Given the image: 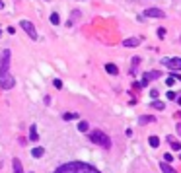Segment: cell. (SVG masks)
<instances>
[{
    "label": "cell",
    "instance_id": "14",
    "mask_svg": "<svg viewBox=\"0 0 181 173\" xmlns=\"http://www.w3.org/2000/svg\"><path fill=\"white\" fill-rule=\"evenodd\" d=\"M148 144H150L152 148H158V146H160V138H158V136H150V138H148Z\"/></svg>",
    "mask_w": 181,
    "mask_h": 173
},
{
    "label": "cell",
    "instance_id": "25",
    "mask_svg": "<svg viewBox=\"0 0 181 173\" xmlns=\"http://www.w3.org/2000/svg\"><path fill=\"white\" fill-rule=\"evenodd\" d=\"M150 97L156 99V97H158V90H150Z\"/></svg>",
    "mask_w": 181,
    "mask_h": 173
},
{
    "label": "cell",
    "instance_id": "12",
    "mask_svg": "<svg viewBox=\"0 0 181 173\" xmlns=\"http://www.w3.org/2000/svg\"><path fill=\"white\" fill-rule=\"evenodd\" d=\"M105 70H107L109 74H113V76H115V74H119V68H117L115 64H111V62H109V64H105Z\"/></svg>",
    "mask_w": 181,
    "mask_h": 173
},
{
    "label": "cell",
    "instance_id": "29",
    "mask_svg": "<svg viewBox=\"0 0 181 173\" xmlns=\"http://www.w3.org/2000/svg\"><path fill=\"white\" fill-rule=\"evenodd\" d=\"M177 103H179V107H181V96H179V97H177Z\"/></svg>",
    "mask_w": 181,
    "mask_h": 173
},
{
    "label": "cell",
    "instance_id": "10",
    "mask_svg": "<svg viewBox=\"0 0 181 173\" xmlns=\"http://www.w3.org/2000/svg\"><path fill=\"white\" fill-rule=\"evenodd\" d=\"M12 165H14V173H24V167H22V161H20L18 158H14V161H12Z\"/></svg>",
    "mask_w": 181,
    "mask_h": 173
},
{
    "label": "cell",
    "instance_id": "6",
    "mask_svg": "<svg viewBox=\"0 0 181 173\" xmlns=\"http://www.w3.org/2000/svg\"><path fill=\"white\" fill-rule=\"evenodd\" d=\"M14 78L12 76H4V78H0V88H2V90H10V88H14Z\"/></svg>",
    "mask_w": 181,
    "mask_h": 173
},
{
    "label": "cell",
    "instance_id": "16",
    "mask_svg": "<svg viewBox=\"0 0 181 173\" xmlns=\"http://www.w3.org/2000/svg\"><path fill=\"white\" fill-rule=\"evenodd\" d=\"M78 130H80V132H88V123H86V121H80V123H78Z\"/></svg>",
    "mask_w": 181,
    "mask_h": 173
},
{
    "label": "cell",
    "instance_id": "3",
    "mask_svg": "<svg viewBox=\"0 0 181 173\" xmlns=\"http://www.w3.org/2000/svg\"><path fill=\"white\" fill-rule=\"evenodd\" d=\"M8 68H10V51L6 49L2 53V60H0V78L8 76Z\"/></svg>",
    "mask_w": 181,
    "mask_h": 173
},
{
    "label": "cell",
    "instance_id": "28",
    "mask_svg": "<svg viewBox=\"0 0 181 173\" xmlns=\"http://www.w3.org/2000/svg\"><path fill=\"white\" fill-rule=\"evenodd\" d=\"M177 134L181 136V123H177Z\"/></svg>",
    "mask_w": 181,
    "mask_h": 173
},
{
    "label": "cell",
    "instance_id": "22",
    "mask_svg": "<svg viewBox=\"0 0 181 173\" xmlns=\"http://www.w3.org/2000/svg\"><path fill=\"white\" fill-rule=\"evenodd\" d=\"M172 148L177 152V150H181V144H179V142H175V140H172Z\"/></svg>",
    "mask_w": 181,
    "mask_h": 173
},
{
    "label": "cell",
    "instance_id": "9",
    "mask_svg": "<svg viewBox=\"0 0 181 173\" xmlns=\"http://www.w3.org/2000/svg\"><path fill=\"white\" fill-rule=\"evenodd\" d=\"M29 140H33V142L39 140V134H37V127H35V124H31V127H29Z\"/></svg>",
    "mask_w": 181,
    "mask_h": 173
},
{
    "label": "cell",
    "instance_id": "19",
    "mask_svg": "<svg viewBox=\"0 0 181 173\" xmlns=\"http://www.w3.org/2000/svg\"><path fill=\"white\" fill-rule=\"evenodd\" d=\"M58 22H61L58 14H57V12H55V14H51V23H53V25H58Z\"/></svg>",
    "mask_w": 181,
    "mask_h": 173
},
{
    "label": "cell",
    "instance_id": "20",
    "mask_svg": "<svg viewBox=\"0 0 181 173\" xmlns=\"http://www.w3.org/2000/svg\"><path fill=\"white\" fill-rule=\"evenodd\" d=\"M78 117V115L76 113H65V115H62V119H65V121H70V119H76Z\"/></svg>",
    "mask_w": 181,
    "mask_h": 173
},
{
    "label": "cell",
    "instance_id": "23",
    "mask_svg": "<svg viewBox=\"0 0 181 173\" xmlns=\"http://www.w3.org/2000/svg\"><path fill=\"white\" fill-rule=\"evenodd\" d=\"M53 86H55L57 90H61V88H62V82H61V80H53Z\"/></svg>",
    "mask_w": 181,
    "mask_h": 173
},
{
    "label": "cell",
    "instance_id": "15",
    "mask_svg": "<svg viewBox=\"0 0 181 173\" xmlns=\"http://www.w3.org/2000/svg\"><path fill=\"white\" fill-rule=\"evenodd\" d=\"M150 107H154V109H158V111H162V109H164V107H166V105H164V103H162V101H158V99H154V101L150 103Z\"/></svg>",
    "mask_w": 181,
    "mask_h": 173
},
{
    "label": "cell",
    "instance_id": "1",
    "mask_svg": "<svg viewBox=\"0 0 181 173\" xmlns=\"http://www.w3.org/2000/svg\"><path fill=\"white\" fill-rule=\"evenodd\" d=\"M55 173H99V171L92 165L84 164V161H72V164L61 165Z\"/></svg>",
    "mask_w": 181,
    "mask_h": 173
},
{
    "label": "cell",
    "instance_id": "30",
    "mask_svg": "<svg viewBox=\"0 0 181 173\" xmlns=\"http://www.w3.org/2000/svg\"><path fill=\"white\" fill-rule=\"evenodd\" d=\"M0 60H2V56H0Z\"/></svg>",
    "mask_w": 181,
    "mask_h": 173
},
{
    "label": "cell",
    "instance_id": "21",
    "mask_svg": "<svg viewBox=\"0 0 181 173\" xmlns=\"http://www.w3.org/2000/svg\"><path fill=\"white\" fill-rule=\"evenodd\" d=\"M158 37H160V39L166 37V27H158Z\"/></svg>",
    "mask_w": 181,
    "mask_h": 173
},
{
    "label": "cell",
    "instance_id": "24",
    "mask_svg": "<svg viewBox=\"0 0 181 173\" xmlns=\"http://www.w3.org/2000/svg\"><path fill=\"white\" fill-rule=\"evenodd\" d=\"M138 62H140V59H132V72H135V68L138 66Z\"/></svg>",
    "mask_w": 181,
    "mask_h": 173
},
{
    "label": "cell",
    "instance_id": "8",
    "mask_svg": "<svg viewBox=\"0 0 181 173\" xmlns=\"http://www.w3.org/2000/svg\"><path fill=\"white\" fill-rule=\"evenodd\" d=\"M138 43H140V39H138V37H131V39H125L123 41L125 47H138Z\"/></svg>",
    "mask_w": 181,
    "mask_h": 173
},
{
    "label": "cell",
    "instance_id": "4",
    "mask_svg": "<svg viewBox=\"0 0 181 173\" xmlns=\"http://www.w3.org/2000/svg\"><path fill=\"white\" fill-rule=\"evenodd\" d=\"M20 25H22V27L28 31V35H29L31 39H37V37H39V35H37V31H35V25L31 23L29 20H22V22H20Z\"/></svg>",
    "mask_w": 181,
    "mask_h": 173
},
{
    "label": "cell",
    "instance_id": "18",
    "mask_svg": "<svg viewBox=\"0 0 181 173\" xmlns=\"http://www.w3.org/2000/svg\"><path fill=\"white\" fill-rule=\"evenodd\" d=\"M148 78H150V80H156V78H160V76H162V74H160V72L158 70H152V72H148V74H146Z\"/></svg>",
    "mask_w": 181,
    "mask_h": 173
},
{
    "label": "cell",
    "instance_id": "13",
    "mask_svg": "<svg viewBox=\"0 0 181 173\" xmlns=\"http://www.w3.org/2000/svg\"><path fill=\"white\" fill-rule=\"evenodd\" d=\"M160 167H162V171H164V173H177V171H175V169H173V167L169 165V164H166V161H164V164L160 165Z\"/></svg>",
    "mask_w": 181,
    "mask_h": 173
},
{
    "label": "cell",
    "instance_id": "17",
    "mask_svg": "<svg viewBox=\"0 0 181 173\" xmlns=\"http://www.w3.org/2000/svg\"><path fill=\"white\" fill-rule=\"evenodd\" d=\"M43 154H45V150H43V148H35L33 152H31V156H33V158H41Z\"/></svg>",
    "mask_w": 181,
    "mask_h": 173
},
{
    "label": "cell",
    "instance_id": "11",
    "mask_svg": "<svg viewBox=\"0 0 181 173\" xmlns=\"http://www.w3.org/2000/svg\"><path fill=\"white\" fill-rule=\"evenodd\" d=\"M138 123H140V124H148V123H156V119H154V117H148V115H142V117L138 119Z\"/></svg>",
    "mask_w": 181,
    "mask_h": 173
},
{
    "label": "cell",
    "instance_id": "26",
    "mask_svg": "<svg viewBox=\"0 0 181 173\" xmlns=\"http://www.w3.org/2000/svg\"><path fill=\"white\" fill-rule=\"evenodd\" d=\"M166 84H168V86H173V84H175V78H168Z\"/></svg>",
    "mask_w": 181,
    "mask_h": 173
},
{
    "label": "cell",
    "instance_id": "31",
    "mask_svg": "<svg viewBox=\"0 0 181 173\" xmlns=\"http://www.w3.org/2000/svg\"><path fill=\"white\" fill-rule=\"evenodd\" d=\"M0 35H2V31H0Z\"/></svg>",
    "mask_w": 181,
    "mask_h": 173
},
{
    "label": "cell",
    "instance_id": "5",
    "mask_svg": "<svg viewBox=\"0 0 181 173\" xmlns=\"http://www.w3.org/2000/svg\"><path fill=\"white\" fill-rule=\"evenodd\" d=\"M169 70H181V59L179 56H173V59H164L162 60Z\"/></svg>",
    "mask_w": 181,
    "mask_h": 173
},
{
    "label": "cell",
    "instance_id": "7",
    "mask_svg": "<svg viewBox=\"0 0 181 173\" xmlns=\"http://www.w3.org/2000/svg\"><path fill=\"white\" fill-rule=\"evenodd\" d=\"M144 16H146V18H164L166 14H164L160 8H148L144 12Z\"/></svg>",
    "mask_w": 181,
    "mask_h": 173
},
{
    "label": "cell",
    "instance_id": "2",
    "mask_svg": "<svg viewBox=\"0 0 181 173\" xmlns=\"http://www.w3.org/2000/svg\"><path fill=\"white\" fill-rule=\"evenodd\" d=\"M90 140H92L94 144H98V146H102V148H105V150L111 148L109 136L105 134V132H102V130H92V132H90Z\"/></svg>",
    "mask_w": 181,
    "mask_h": 173
},
{
    "label": "cell",
    "instance_id": "27",
    "mask_svg": "<svg viewBox=\"0 0 181 173\" xmlns=\"http://www.w3.org/2000/svg\"><path fill=\"white\" fill-rule=\"evenodd\" d=\"M168 97H169V99H177V96H175V92H168Z\"/></svg>",
    "mask_w": 181,
    "mask_h": 173
}]
</instances>
